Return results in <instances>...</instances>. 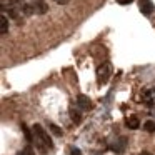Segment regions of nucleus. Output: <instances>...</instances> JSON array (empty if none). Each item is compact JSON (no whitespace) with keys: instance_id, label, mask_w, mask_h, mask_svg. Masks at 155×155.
I'll return each mask as SVG.
<instances>
[{"instance_id":"obj_3","label":"nucleus","mask_w":155,"mask_h":155,"mask_svg":"<svg viewBox=\"0 0 155 155\" xmlns=\"http://www.w3.org/2000/svg\"><path fill=\"white\" fill-rule=\"evenodd\" d=\"M138 8H140V12L143 15H150L155 7H153V4H152V0H140V2H138Z\"/></svg>"},{"instance_id":"obj_9","label":"nucleus","mask_w":155,"mask_h":155,"mask_svg":"<svg viewBox=\"0 0 155 155\" xmlns=\"http://www.w3.org/2000/svg\"><path fill=\"white\" fill-rule=\"evenodd\" d=\"M142 102H143L147 107H152V105H153V97H152V94L148 90L142 92Z\"/></svg>"},{"instance_id":"obj_2","label":"nucleus","mask_w":155,"mask_h":155,"mask_svg":"<svg viewBox=\"0 0 155 155\" xmlns=\"http://www.w3.org/2000/svg\"><path fill=\"white\" fill-rule=\"evenodd\" d=\"M110 74H112V65L108 62H104L102 65H98L97 68V82L98 85H105L110 78Z\"/></svg>"},{"instance_id":"obj_18","label":"nucleus","mask_w":155,"mask_h":155,"mask_svg":"<svg viewBox=\"0 0 155 155\" xmlns=\"http://www.w3.org/2000/svg\"><path fill=\"white\" fill-rule=\"evenodd\" d=\"M70 155H82V152L78 150V148H72V152H70Z\"/></svg>"},{"instance_id":"obj_8","label":"nucleus","mask_w":155,"mask_h":155,"mask_svg":"<svg viewBox=\"0 0 155 155\" xmlns=\"http://www.w3.org/2000/svg\"><path fill=\"white\" fill-rule=\"evenodd\" d=\"M0 32H2V35L8 34V18L5 17L4 14H2V17H0Z\"/></svg>"},{"instance_id":"obj_16","label":"nucleus","mask_w":155,"mask_h":155,"mask_svg":"<svg viewBox=\"0 0 155 155\" xmlns=\"http://www.w3.org/2000/svg\"><path fill=\"white\" fill-rule=\"evenodd\" d=\"M8 17H12V18H18V12L15 10V8H8Z\"/></svg>"},{"instance_id":"obj_14","label":"nucleus","mask_w":155,"mask_h":155,"mask_svg":"<svg viewBox=\"0 0 155 155\" xmlns=\"http://www.w3.org/2000/svg\"><path fill=\"white\" fill-rule=\"evenodd\" d=\"M50 130L54 132L55 135H58V137H60V135H62V130H60V127H57V125H55V124H50Z\"/></svg>"},{"instance_id":"obj_17","label":"nucleus","mask_w":155,"mask_h":155,"mask_svg":"<svg viewBox=\"0 0 155 155\" xmlns=\"http://www.w3.org/2000/svg\"><path fill=\"white\" fill-rule=\"evenodd\" d=\"M117 2H118L120 5H128V4H132L134 0H117Z\"/></svg>"},{"instance_id":"obj_12","label":"nucleus","mask_w":155,"mask_h":155,"mask_svg":"<svg viewBox=\"0 0 155 155\" xmlns=\"http://www.w3.org/2000/svg\"><path fill=\"white\" fill-rule=\"evenodd\" d=\"M143 130L150 132V134H152V132H155V122L153 120H147L143 124Z\"/></svg>"},{"instance_id":"obj_13","label":"nucleus","mask_w":155,"mask_h":155,"mask_svg":"<svg viewBox=\"0 0 155 155\" xmlns=\"http://www.w3.org/2000/svg\"><path fill=\"white\" fill-rule=\"evenodd\" d=\"M22 130H24V134H25V138H27L28 142H32L34 138H32V134H30V130H28V127L25 124H22Z\"/></svg>"},{"instance_id":"obj_20","label":"nucleus","mask_w":155,"mask_h":155,"mask_svg":"<svg viewBox=\"0 0 155 155\" xmlns=\"http://www.w3.org/2000/svg\"><path fill=\"white\" fill-rule=\"evenodd\" d=\"M8 2H10V4H14V5H17V4L24 5V4H22V0H8Z\"/></svg>"},{"instance_id":"obj_6","label":"nucleus","mask_w":155,"mask_h":155,"mask_svg":"<svg viewBox=\"0 0 155 155\" xmlns=\"http://www.w3.org/2000/svg\"><path fill=\"white\" fill-rule=\"evenodd\" d=\"M68 114H70V120L74 122V124H80V120H82V115H80V112L77 110L75 107H70V110H68Z\"/></svg>"},{"instance_id":"obj_11","label":"nucleus","mask_w":155,"mask_h":155,"mask_svg":"<svg viewBox=\"0 0 155 155\" xmlns=\"http://www.w3.org/2000/svg\"><path fill=\"white\" fill-rule=\"evenodd\" d=\"M22 14H24V15H32V14H35L34 5H32V4H24V5H22Z\"/></svg>"},{"instance_id":"obj_21","label":"nucleus","mask_w":155,"mask_h":155,"mask_svg":"<svg viewBox=\"0 0 155 155\" xmlns=\"http://www.w3.org/2000/svg\"><path fill=\"white\" fill-rule=\"evenodd\" d=\"M140 155H152V153H150V152H142Z\"/></svg>"},{"instance_id":"obj_7","label":"nucleus","mask_w":155,"mask_h":155,"mask_svg":"<svg viewBox=\"0 0 155 155\" xmlns=\"http://www.w3.org/2000/svg\"><path fill=\"white\" fill-rule=\"evenodd\" d=\"M32 5H34V10H35V14H45V12L48 10L47 4H44L42 0H38V2H35V4H32Z\"/></svg>"},{"instance_id":"obj_1","label":"nucleus","mask_w":155,"mask_h":155,"mask_svg":"<svg viewBox=\"0 0 155 155\" xmlns=\"http://www.w3.org/2000/svg\"><path fill=\"white\" fill-rule=\"evenodd\" d=\"M34 134H35V145L38 147V150L40 152H47L48 148H52L54 147V143H52V138H50V135H48V132L45 130L44 127H42L40 124H35L34 125Z\"/></svg>"},{"instance_id":"obj_4","label":"nucleus","mask_w":155,"mask_h":155,"mask_svg":"<svg viewBox=\"0 0 155 155\" xmlns=\"http://www.w3.org/2000/svg\"><path fill=\"white\" fill-rule=\"evenodd\" d=\"M77 105H78V108H82V110H88V108L92 107V102H90V98H88L87 95L80 94L77 97Z\"/></svg>"},{"instance_id":"obj_5","label":"nucleus","mask_w":155,"mask_h":155,"mask_svg":"<svg viewBox=\"0 0 155 155\" xmlns=\"http://www.w3.org/2000/svg\"><path fill=\"white\" fill-rule=\"evenodd\" d=\"M125 147H127V138H125V137H120L117 143H115L114 147H112V150L117 152V153H122V152L125 150Z\"/></svg>"},{"instance_id":"obj_19","label":"nucleus","mask_w":155,"mask_h":155,"mask_svg":"<svg viewBox=\"0 0 155 155\" xmlns=\"http://www.w3.org/2000/svg\"><path fill=\"white\" fill-rule=\"evenodd\" d=\"M55 2H57V4H60V5H65V4H68L70 0H55Z\"/></svg>"},{"instance_id":"obj_15","label":"nucleus","mask_w":155,"mask_h":155,"mask_svg":"<svg viewBox=\"0 0 155 155\" xmlns=\"http://www.w3.org/2000/svg\"><path fill=\"white\" fill-rule=\"evenodd\" d=\"M17 155H34V152H32V148H30V147H27V148H24L22 152H18Z\"/></svg>"},{"instance_id":"obj_10","label":"nucleus","mask_w":155,"mask_h":155,"mask_svg":"<svg viewBox=\"0 0 155 155\" xmlns=\"http://www.w3.org/2000/svg\"><path fill=\"white\" fill-rule=\"evenodd\" d=\"M127 127L132 128V130L138 128V127H140V122H138V118H137V117H128V118H127Z\"/></svg>"}]
</instances>
